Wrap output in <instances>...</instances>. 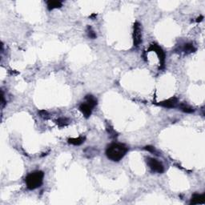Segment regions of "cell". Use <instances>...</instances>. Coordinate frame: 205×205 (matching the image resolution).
<instances>
[{
  "instance_id": "6",
  "label": "cell",
  "mask_w": 205,
  "mask_h": 205,
  "mask_svg": "<svg viewBox=\"0 0 205 205\" xmlns=\"http://www.w3.org/2000/svg\"><path fill=\"white\" fill-rule=\"evenodd\" d=\"M178 99L176 97H172L170 99H167V100H164V101L159 102L158 105L160 107H163V108H176L178 104Z\"/></svg>"
},
{
  "instance_id": "11",
  "label": "cell",
  "mask_w": 205,
  "mask_h": 205,
  "mask_svg": "<svg viewBox=\"0 0 205 205\" xmlns=\"http://www.w3.org/2000/svg\"><path fill=\"white\" fill-rule=\"evenodd\" d=\"M85 141V137L80 136L78 138H70L68 139V143L70 144H72V145L75 146H80L81 145L82 143H84Z\"/></svg>"
},
{
  "instance_id": "15",
  "label": "cell",
  "mask_w": 205,
  "mask_h": 205,
  "mask_svg": "<svg viewBox=\"0 0 205 205\" xmlns=\"http://www.w3.org/2000/svg\"><path fill=\"white\" fill-rule=\"evenodd\" d=\"M87 34L88 37L91 38V39H96V34H95V31H93L91 27H90V26L87 27Z\"/></svg>"
},
{
  "instance_id": "17",
  "label": "cell",
  "mask_w": 205,
  "mask_h": 205,
  "mask_svg": "<svg viewBox=\"0 0 205 205\" xmlns=\"http://www.w3.org/2000/svg\"><path fill=\"white\" fill-rule=\"evenodd\" d=\"M107 130H108V133H109V135H113L114 137H115V136H117V135H117V133L115 132L112 128H109V127H108V128H107Z\"/></svg>"
},
{
  "instance_id": "2",
  "label": "cell",
  "mask_w": 205,
  "mask_h": 205,
  "mask_svg": "<svg viewBox=\"0 0 205 205\" xmlns=\"http://www.w3.org/2000/svg\"><path fill=\"white\" fill-rule=\"evenodd\" d=\"M44 178V173L42 171H35L31 172L25 178L27 187L30 190H35L42 185Z\"/></svg>"
},
{
  "instance_id": "12",
  "label": "cell",
  "mask_w": 205,
  "mask_h": 205,
  "mask_svg": "<svg viewBox=\"0 0 205 205\" xmlns=\"http://www.w3.org/2000/svg\"><path fill=\"white\" fill-rule=\"evenodd\" d=\"M182 51H183L185 54H191L195 52V51H196V49L192 43H185V44L183 45V48H182Z\"/></svg>"
},
{
  "instance_id": "16",
  "label": "cell",
  "mask_w": 205,
  "mask_h": 205,
  "mask_svg": "<svg viewBox=\"0 0 205 205\" xmlns=\"http://www.w3.org/2000/svg\"><path fill=\"white\" fill-rule=\"evenodd\" d=\"M39 115L41 118L44 119H50V115H49V113L45 110H41L39 111Z\"/></svg>"
},
{
  "instance_id": "18",
  "label": "cell",
  "mask_w": 205,
  "mask_h": 205,
  "mask_svg": "<svg viewBox=\"0 0 205 205\" xmlns=\"http://www.w3.org/2000/svg\"><path fill=\"white\" fill-rule=\"evenodd\" d=\"M144 149L147 151H148V152H152V153H154V152H155V149L154 147H152V146H146V147H144Z\"/></svg>"
},
{
  "instance_id": "9",
  "label": "cell",
  "mask_w": 205,
  "mask_h": 205,
  "mask_svg": "<svg viewBox=\"0 0 205 205\" xmlns=\"http://www.w3.org/2000/svg\"><path fill=\"white\" fill-rule=\"evenodd\" d=\"M46 6L49 11H51V10L60 8L63 6V3L61 1H58V0H49L46 2Z\"/></svg>"
},
{
  "instance_id": "19",
  "label": "cell",
  "mask_w": 205,
  "mask_h": 205,
  "mask_svg": "<svg viewBox=\"0 0 205 205\" xmlns=\"http://www.w3.org/2000/svg\"><path fill=\"white\" fill-rule=\"evenodd\" d=\"M1 99H2V107L3 108V107L5 106V104H6V101H5L4 94H3V91H2V95H1Z\"/></svg>"
},
{
  "instance_id": "3",
  "label": "cell",
  "mask_w": 205,
  "mask_h": 205,
  "mask_svg": "<svg viewBox=\"0 0 205 205\" xmlns=\"http://www.w3.org/2000/svg\"><path fill=\"white\" fill-rule=\"evenodd\" d=\"M148 51H154L155 52L159 58V63H160V67H159V69L164 68V65H165V60H166V55L164 51L160 46H159L156 43H152L149 46V48L148 50Z\"/></svg>"
},
{
  "instance_id": "5",
  "label": "cell",
  "mask_w": 205,
  "mask_h": 205,
  "mask_svg": "<svg viewBox=\"0 0 205 205\" xmlns=\"http://www.w3.org/2000/svg\"><path fill=\"white\" fill-rule=\"evenodd\" d=\"M142 43V30L139 22H135L133 27V43L134 46H139Z\"/></svg>"
},
{
  "instance_id": "13",
  "label": "cell",
  "mask_w": 205,
  "mask_h": 205,
  "mask_svg": "<svg viewBox=\"0 0 205 205\" xmlns=\"http://www.w3.org/2000/svg\"><path fill=\"white\" fill-rule=\"evenodd\" d=\"M85 99H86L87 104H88L92 108H94L97 105V99H95L93 95H87L85 96Z\"/></svg>"
},
{
  "instance_id": "1",
  "label": "cell",
  "mask_w": 205,
  "mask_h": 205,
  "mask_svg": "<svg viewBox=\"0 0 205 205\" xmlns=\"http://www.w3.org/2000/svg\"><path fill=\"white\" fill-rule=\"evenodd\" d=\"M128 152V148L124 143H112L107 147L106 155L111 160L119 162L125 156Z\"/></svg>"
},
{
  "instance_id": "4",
  "label": "cell",
  "mask_w": 205,
  "mask_h": 205,
  "mask_svg": "<svg viewBox=\"0 0 205 205\" xmlns=\"http://www.w3.org/2000/svg\"><path fill=\"white\" fill-rule=\"evenodd\" d=\"M147 163L152 172H156V173L161 174L164 172V167L163 164L159 160H157L154 158H151V157L147 158Z\"/></svg>"
},
{
  "instance_id": "8",
  "label": "cell",
  "mask_w": 205,
  "mask_h": 205,
  "mask_svg": "<svg viewBox=\"0 0 205 205\" xmlns=\"http://www.w3.org/2000/svg\"><path fill=\"white\" fill-rule=\"evenodd\" d=\"M205 203V195L204 194H197L195 193L192 196L190 204H204Z\"/></svg>"
},
{
  "instance_id": "14",
  "label": "cell",
  "mask_w": 205,
  "mask_h": 205,
  "mask_svg": "<svg viewBox=\"0 0 205 205\" xmlns=\"http://www.w3.org/2000/svg\"><path fill=\"white\" fill-rule=\"evenodd\" d=\"M179 109H180L182 111H183V112L185 113H192L194 112L195 111L192 107L189 106V105H187V104H184V103H181V104H179Z\"/></svg>"
},
{
  "instance_id": "21",
  "label": "cell",
  "mask_w": 205,
  "mask_h": 205,
  "mask_svg": "<svg viewBox=\"0 0 205 205\" xmlns=\"http://www.w3.org/2000/svg\"><path fill=\"white\" fill-rule=\"evenodd\" d=\"M94 17H96V14H93L90 16V18H94Z\"/></svg>"
},
{
  "instance_id": "20",
  "label": "cell",
  "mask_w": 205,
  "mask_h": 205,
  "mask_svg": "<svg viewBox=\"0 0 205 205\" xmlns=\"http://www.w3.org/2000/svg\"><path fill=\"white\" fill-rule=\"evenodd\" d=\"M203 16L201 15L200 17V18L196 19V22H201V21H202V20H203Z\"/></svg>"
},
{
  "instance_id": "7",
  "label": "cell",
  "mask_w": 205,
  "mask_h": 205,
  "mask_svg": "<svg viewBox=\"0 0 205 205\" xmlns=\"http://www.w3.org/2000/svg\"><path fill=\"white\" fill-rule=\"evenodd\" d=\"M80 111L82 112V114L84 115V116L85 118H89L91 115V112H92L93 108L89 105L87 103H83L80 105V108H79Z\"/></svg>"
},
{
  "instance_id": "10",
  "label": "cell",
  "mask_w": 205,
  "mask_h": 205,
  "mask_svg": "<svg viewBox=\"0 0 205 205\" xmlns=\"http://www.w3.org/2000/svg\"><path fill=\"white\" fill-rule=\"evenodd\" d=\"M70 122H71V120L68 118L61 117V118H59V119L55 120V124H57L60 128H64V127L69 125Z\"/></svg>"
}]
</instances>
